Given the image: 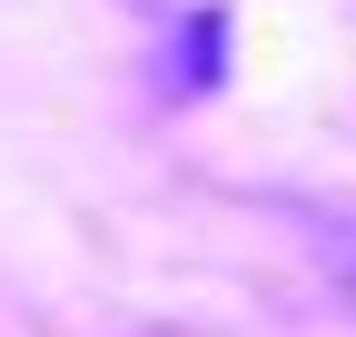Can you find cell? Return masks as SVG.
Segmentation results:
<instances>
[{"instance_id":"1","label":"cell","mask_w":356,"mask_h":337,"mask_svg":"<svg viewBox=\"0 0 356 337\" xmlns=\"http://www.w3.org/2000/svg\"><path fill=\"white\" fill-rule=\"evenodd\" d=\"M129 10H168V0H129Z\"/></svg>"}]
</instances>
